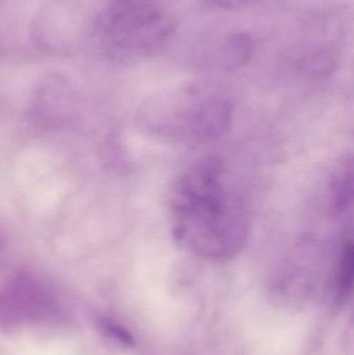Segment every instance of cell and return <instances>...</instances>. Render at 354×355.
Masks as SVG:
<instances>
[{"label":"cell","mask_w":354,"mask_h":355,"mask_svg":"<svg viewBox=\"0 0 354 355\" xmlns=\"http://www.w3.org/2000/svg\"><path fill=\"white\" fill-rule=\"evenodd\" d=\"M177 243L199 258L222 262L245 248L249 235L245 198L216 158H204L181 173L168 194Z\"/></svg>","instance_id":"6da1fadb"},{"label":"cell","mask_w":354,"mask_h":355,"mask_svg":"<svg viewBox=\"0 0 354 355\" xmlns=\"http://www.w3.org/2000/svg\"><path fill=\"white\" fill-rule=\"evenodd\" d=\"M232 114V103L220 92L191 87L181 95L145 107L143 123L162 141L195 145L224 135Z\"/></svg>","instance_id":"7a4b0ae2"},{"label":"cell","mask_w":354,"mask_h":355,"mask_svg":"<svg viewBox=\"0 0 354 355\" xmlns=\"http://www.w3.org/2000/svg\"><path fill=\"white\" fill-rule=\"evenodd\" d=\"M55 313L50 294L33 277L18 275L0 287V329L43 322Z\"/></svg>","instance_id":"3957f363"},{"label":"cell","mask_w":354,"mask_h":355,"mask_svg":"<svg viewBox=\"0 0 354 355\" xmlns=\"http://www.w3.org/2000/svg\"><path fill=\"white\" fill-rule=\"evenodd\" d=\"M255 51L256 44L251 35L243 31L231 33L218 52V64L228 70L239 68L253 58Z\"/></svg>","instance_id":"277c9868"},{"label":"cell","mask_w":354,"mask_h":355,"mask_svg":"<svg viewBox=\"0 0 354 355\" xmlns=\"http://www.w3.org/2000/svg\"><path fill=\"white\" fill-rule=\"evenodd\" d=\"M353 243L351 238L344 237L341 242L336 268V287L339 295L345 297L353 288Z\"/></svg>","instance_id":"5b68a950"},{"label":"cell","mask_w":354,"mask_h":355,"mask_svg":"<svg viewBox=\"0 0 354 355\" xmlns=\"http://www.w3.org/2000/svg\"><path fill=\"white\" fill-rule=\"evenodd\" d=\"M97 325L99 331L109 339L127 347H132L134 345V338L131 335L130 331L112 319L100 317L98 319Z\"/></svg>","instance_id":"8992f818"},{"label":"cell","mask_w":354,"mask_h":355,"mask_svg":"<svg viewBox=\"0 0 354 355\" xmlns=\"http://www.w3.org/2000/svg\"><path fill=\"white\" fill-rule=\"evenodd\" d=\"M336 64V55L330 49H319L305 60V67L312 74L328 73Z\"/></svg>","instance_id":"52a82bcc"},{"label":"cell","mask_w":354,"mask_h":355,"mask_svg":"<svg viewBox=\"0 0 354 355\" xmlns=\"http://www.w3.org/2000/svg\"><path fill=\"white\" fill-rule=\"evenodd\" d=\"M215 4L222 8H238L247 3H253L256 0H213Z\"/></svg>","instance_id":"ba28073f"}]
</instances>
